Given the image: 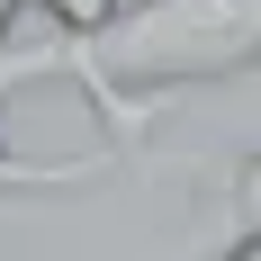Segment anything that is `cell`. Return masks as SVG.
I'll return each instance as SVG.
<instances>
[{
    "mask_svg": "<svg viewBox=\"0 0 261 261\" xmlns=\"http://www.w3.org/2000/svg\"><path fill=\"white\" fill-rule=\"evenodd\" d=\"M99 54L117 81L180 99L198 81L261 63V0H126L99 27Z\"/></svg>",
    "mask_w": 261,
    "mask_h": 261,
    "instance_id": "cell-1",
    "label": "cell"
},
{
    "mask_svg": "<svg viewBox=\"0 0 261 261\" xmlns=\"http://www.w3.org/2000/svg\"><path fill=\"white\" fill-rule=\"evenodd\" d=\"M108 171V153H72V162H27L0 144V198H45V189H90Z\"/></svg>",
    "mask_w": 261,
    "mask_h": 261,
    "instance_id": "cell-2",
    "label": "cell"
},
{
    "mask_svg": "<svg viewBox=\"0 0 261 261\" xmlns=\"http://www.w3.org/2000/svg\"><path fill=\"white\" fill-rule=\"evenodd\" d=\"M225 189H234V216H243L225 252H243V261H261V153H243V162H234V180H225Z\"/></svg>",
    "mask_w": 261,
    "mask_h": 261,
    "instance_id": "cell-3",
    "label": "cell"
},
{
    "mask_svg": "<svg viewBox=\"0 0 261 261\" xmlns=\"http://www.w3.org/2000/svg\"><path fill=\"white\" fill-rule=\"evenodd\" d=\"M45 9H54L63 27H90V36H99V27L117 18V9H126V0H45Z\"/></svg>",
    "mask_w": 261,
    "mask_h": 261,
    "instance_id": "cell-4",
    "label": "cell"
},
{
    "mask_svg": "<svg viewBox=\"0 0 261 261\" xmlns=\"http://www.w3.org/2000/svg\"><path fill=\"white\" fill-rule=\"evenodd\" d=\"M18 9H27V0H0V36H9V18H18Z\"/></svg>",
    "mask_w": 261,
    "mask_h": 261,
    "instance_id": "cell-5",
    "label": "cell"
}]
</instances>
